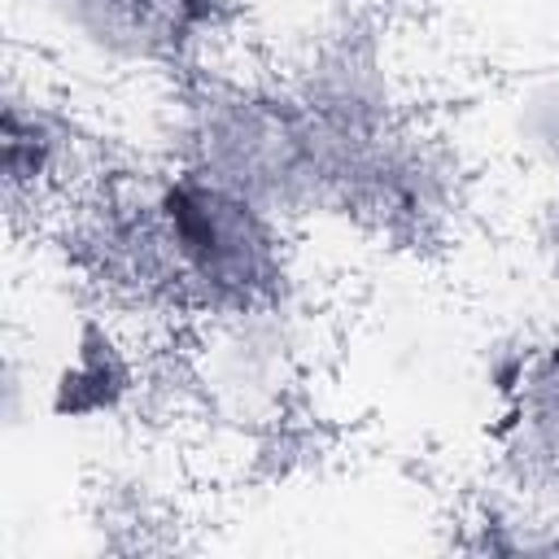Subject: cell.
Masks as SVG:
<instances>
[{"label": "cell", "instance_id": "7a4b0ae2", "mask_svg": "<svg viewBox=\"0 0 559 559\" xmlns=\"http://www.w3.org/2000/svg\"><path fill=\"white\" fill-rule=\"evenodd\" d=\"M48 4L57 9L61 26L74 31L79 39L131 57L166 48L192 13V0H48Z\"/></svg>", "mask_w": 559, "mask_h": 559}, {"label": "cell", "instance_id": "6da1fadb", "mask_svg": "<svg viewBox=\"0 0 559 559\" xmlns=\"http://www.w3.org/2000/svg\"><path fill=\"white\" fill-rule=\"evenodd\" d=\"M157 240L175 258V271L214 297H249L275 271L262 210L223 175L175 179L157 197Z\"/></svg>", "mask_w": 559, "mask_h": 559}]
</instances>
